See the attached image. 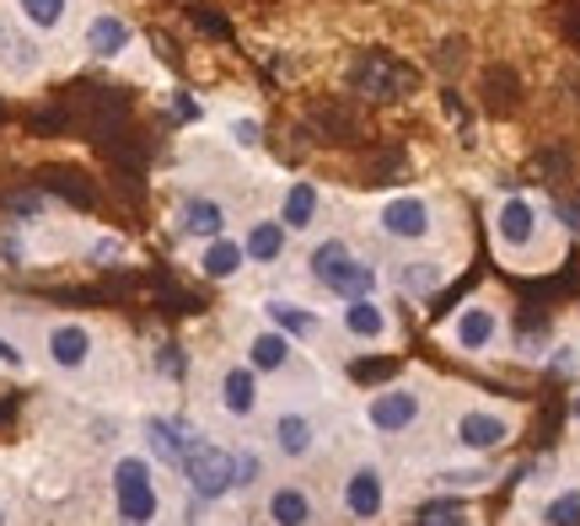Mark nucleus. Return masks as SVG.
Here are the masks:
<instances>
[{"instance_id": "20e7f679", "label": "nucleus", "mask_w": 580, "mask_h": 526, "mask_svg": "<svg viewBox=\"0 0 580 526\" xmlns=\"http://www.w3.org/2000/svg\"><path fill=\"white\" fill-rule=\"evenodd\" d=\"M178 468H183L189 494H200V500H226L237 489V451H226L215 441H194Z\"/></svg>"}, {"instance_id": "9d476101", "label": "nucleus", "mask_w": 580, "mask_h": 526, "mask_svg": "<svg viewBox=\"0 0 580 526\" xmlns=\"http://www.w3.org/2000/svg\"><path fill=\"white\" fill-rule=\"evenodd\" d=\"M339 328L355 339V344H393V318H387V307L376 301V296H355V301H344L339 307Z\"/></svg>"}, {"instance_id": "6ab92c4d", "label": "nucleus", "mask_w": 580, "mask_h": 526, "mask_svg": "<svg viewBox=\"0 0 580 526\" xmlns=\"http://www.w3.org/2000/svg\"><path fill=\"white\" fill-rule=\"evenodd\" d=\"M290 247V232L280 215H258L248 232H243V253H248V264H280Z\"/></svg>"}, {"instance_id": "dca6fc26", "label": "nucleus", "mask_w": 580, "mask_h": 526, "mask_svg": "<svg viewBox=\"0 0 580 526\" xmlns=\"http://www.w3.org/2000/svg\"><path fill=\"white\" fill-rule=\"evenodd\" d=\"M129 43H135V28H129L119 11H97V17L86 22V54H92V60H119Z\"/></svg>"}, {"instance_id": "39448f33", "label": "nucleus", "mask_w": 580, "mask_h": 526, "mask_svg": "<svg viewBox=\"0 0 580 526\" xmlns=\"http://www.w3.org/2000/svg\"><path fill=\"white\" fill-rule=\"evenodd\" d=\"M376 232L387 237V243H430L436 237V210H430V200L425 194H393V200L376 204Z\"/></svg>"}, {"instance_id": "cd10ccee", "label": "nucleus", "mask_w": 580, "mask_h": 526, "mask_svg": "<svg viewBox=\"0 0 580 526\" xmlns=\"http://www.w3.org/2000/svg\"><path fill=\"white\" fill-rule=\"evenodd\" d=\"M232 140L243 151H258V119H232Z\"/></svg>"}, {"instance_id": "b1692460", "label": "nucleus", "mask_w": 580, "mask_h": 526, "mask_svg": "<svg viewBox=\"0 0 580 526\" xmlns=\"http://www.w3.org/2000/svg\"><path fill=\"white\" fill-rule=\"evenodd\" d=\"M543 526H580V489H559V494H548L538 511Z\"/></svg>"}, {"instance_id": "4468645a", "label": "nucleus", "mask_w": 580, "mask_h": 526, "mask_svg": "<svg viewBox=\"0 0 580 526\" xmlns=\"http://www.w3.org/2000/svg\"><path fill=\"white\" fill-rule=\"evenodd\" d=\"M280 221H286V232H312L318 226V215H323V189L312 183V178H296L286 183V194H280V210H275Z\"/></svg>"}, {"instance_id": "c756f323", "label": "nucleus", "mask_w": 580, "mask_h": 526, "mask_svg": "<svg viewBox=\"0 0 580 526\" xmlns=\"http://www.w3.org/2000/svg\"><path fill=\"white\" fill-rule=\"evenodd\" d=\"M0 365H6V371H22V350H17L6 333H0Z\"/></svg>"}, {"instance_id": "473e14b6", "label": "nucleus", "mask_w": 580, "mask_h": 526, "mask_svg": "<svg viewBox=\"0 0 580 526\" xmlns=\"http://www.w3.org/2000/svg\"><path fill=\"white\" fill-rule=\"evenodd\" d=\"M570 414H576V419H580V393H576V398H570Z\"/></svg>"}, {"instance_id": "aec40b11", "label": "nucleus", "mask_w": 580, "mask_h": 526, "mask_svg": "<svg viewBox=\"0 0 580 526\" xmlns=\"http://www.w3.org/2000/svg\"><path fill=\"white\" fill-rule=\"evenodd\" d=\"M264 318H269V328H280L286 339H318V333H323V318H318L312 307L290 301V296H269V301H264Z\"/></svg>"}, {"instance_id": "393cba45", "label": "nucleus", "mask_w": 580, "mask_h": 526, "mask_svg": "<svg viewBox=\"0 0 580 526\" xmlns=\"http://www.w3.org/2000/svg\"><path fill=\"white\" fill-rule=\"evenodd\" d=\"M490 479H495V473H490V468H479V462H473V468H441V473H436V484L441 489H484L490 484Z\"/></svg>"}, {"instance_id": "c85d7f7f", "label": "nucleus", "mask_w": 580, "mask_h": 526, "mask_svg": "<svg viewBox=\"0 0 580 526\" xmlns=\"http://www.w3.org/2000/svg\"><path fill=\"white\" fill-rule=\"evenodd\" d=\"M253 479H258V451H243L237 457V489H248Z\"/></svg>"}, {"instance_id": "5701e85b", "label": "nucleus", "mask_w": 580, "mask_h": 526, "mask_svg": "<svg viewBox=\"0 0 580 526\" xmlns=\"http://www.w3.org/2000/svg\"><path fill=\"white\" fill-rule=\"evenodd\" d=\"M17 17H22L28 28H39V33H54V28H65L71 0H17Z\"/></svg>"}, {"instance_id": "0eeeda50", "label": "nucleus", "mask_w": 580, "mask_h": 526, "mask_svg": "<svg viewBox=\"0 0 580 526\" xmlns=\"http://www.w3.org/2000/svg\"><path fill=\"white\" fill-rule=\"evenodd\" d=\"M447 344L462 355H490L500 344V307L495 301H468L457 307V318L447 323Z\"/></svg>"}, {"instance_id": "2f4dec72", "label": "nucleus", "mask_w": 580, "mask_h": 526, "mask_svg": "<svg viewBox=\"0 0 580 526\" xmlns=\"http://www.w3.org/2000/svg\"><path fill=\"white\" fill-rule=\"evenodd\" d=\"M157 361H162V371H167V376H183V355H178L172 344H162V355H157Z\"/></svg>"}, {"instance_id": "a211bd4d", "label": "nucleus", "mask_w": 580, "mask_h": 526, "mask_svg": "<svg viewBox=\"0 0 580 526\" xmlns=\"http://www.w3.org/2000/svg\"><path fill=\"white\" fill-rule=\"evenodd\" d=\"M258 371L253 365H226L221 371V408L232 414V419H253L258 414Z\"/></svg>"}, {"instance_id": "ddd939ff", "label": "nucleus", "mask_w": 580, "mask_h": 526, "mask_svg": "<svg viewBox=\"0 0 580 526\" xmlns=\"http://www.w3.org/2000/svg\"><path fill=\"white\" fill-rule=\"evenodd\" d=\"M226 204L210 200V194H194V200L178 204V232L183 237H194V243H215V237H226Z\"/></svg>"}, {"instance_id": "f257e3e1", "label": "nucleus", "mask_w": 580, "mask_h": 526, "mask_svg": "<svg viewBox=\"0 0 580 526\" xmlns=\"http://www.w3.org/2000/svg\"><path fill=\"white\" fill-rule=\"evenodd\" d=\"M307 275H312V285H323L329 296H339V301H355V296H376L382 290V269L372 258H361L344 237H329V243L312 247Z\"/></svg>"}, {"instance_id": "4be33fe9", "label": "nucleus", "mask_w": 580, "mask_h": 526, "mask_svg": "<svg viewBox=\"0 0 580 526\" xmlns=\"http://www.w3.org/2000/svg\"><path fill=\"white\" fill-rule=\"evenodd\" d=\"M243 269H248L243 237H215V243L200 247V275H205V280H237Z\"/></svg>"}, {"instance_id": "412c9836", "label": "nucleus", "mask_w": 580, "mask_h": 526, "mask_svg": "<svg viewBox=\"0 0 580 526\" xmlns=\"http://www.w3.org/2000/svg\"><path fill=\"white\" fill-rule=\"evenodd\" d=\"M290 355H296V339H286L280 328H258L248 339V365L258 376H275V371H286Z\"/></svg>"}, {"instance_id": "6e6552de", "label": "nucleus", "mask_w": 580, "mask_h": 526, "mask_svg": "<svg viewBox=\"0 0 580 526\" xmlns=\"http://www.w3.org/2000/svg\"><path fill=\"white\" fill-rule=\"evenodd\" d=\"M511 414H500V408H462L452 419V446L457 451H468V457H484V451H500V446L511 441Z\"/></svg>"}, {"instance_id": "7ed1b4c3", "label": "nucleus", "mask_w": 580, "mask_h": 526, "mask_svg": "<svg viewBox=\"0 0 580 526\" xmlns=\"http://www.w3.org/2000/svg\"><path fill=\"white\" fill-rule=\"evenodd\" d=\"M490 232H495V247L505 258H533L543 243V210L538 200H527V194H505L495 204V215H490Z\"/></svg>"}, {"instance_id": "7c9ffc66", "label": "nucleus", "mask_w": 580, "mask_h": 526, "mask_svg": "<svg viewBox=\"0 0 580 526\" xmlns=\"http://www.w3.org/2000/svg\"><path fill=\"white\" fill-rule=\"evenodd\" d=\"M39 210H43L39 194H17V200H11V215H39Z\"/></svg>"}, {"instance_id": "f8f14e48", "label": "nucleus", "mask_w": 580, "mask_h": 526, "mask_svg": "<svg viewBox=\"0 0 580 526\" xmlns=\"http://www.w3.org/2000/svg\"><path fill=\"white\" fill-rule=\"evenodd\" d=\"M269 436H275V451H280L286 462H301V457L318 451V419L301 414V408H286V414H275Z\"/></svg>"}, {"instance_id": "9b49d317", "label": "nucleus", "mask_w": 580, "mask_h": 526, "mask_svg": "<svg viewBox=\"0 0 580 526\" xmlns=\"http://www.w3.org/2000/svg\"><path fill=\"white\" fill-rule=\"evenodd\" d=\"M43 350H49V365H54V371H86L97 339H92L86 323H54L43 333Z\"/></svg>"}, {"instance_id": "bb28decb", "label": "nucleus", "mask_w": 580, "mask_h": 526, "mask_svg": "<svg viewBox=\"0 0 580 526\" xmlns=\"http://www.w3.org/2000/svg\"><path fill=\"white\" fill-rule=\"evenodd\" d=\"M419 526H468L462 522V500H436V505H425V522Z\"/></svg>"}, {"instance_id": "423d86ee", "label": "nucleus", "mask_w": 580, "mask_h": 526, "mask_svg": "<svg viewBox=\"0 0 580 526\" xmlns=\"http://www.w3.org/2000/svg\"><path fill=\"white\" fill-rule=\"evenodd\" d=\"M419 419H425V387L419 382H393V387L372 393V404H366V425L376 436H409Z\"/></svg>"}, {"instance_id": "f03ea898", "label": "nucleus", "mask_w": 580, "mask_h": 526, "mask_svg": "<svg viewBox=\"0 0 580 526\" xmlns=\"http://www.w3.org/2000/svg\"><path fill=\"white\" fill-rule=\"evenodd\" d=\"M114 511L125 526H151L162 511V494H157V473H151V457H119L114 462Z\"/></svg>"}, {"instance_id": "f3484780", "label": "nucleus", "mask_w": 580, "mask_h": 526, "mask_svg": "<svg viewBox=\"0 0 580 526\" xmlns=\"http://www.w3.org/2000/svg\"><path fill=\"white\" fill-rule=\"evenodd\" d=\"M264 516H269V526H312L318 505H312V494L301 484H275L269 500H264Z\"/></svg>"}, {"instance_id": "a878e982", "label": "nucleus", "mask_w": 580, "mask_h": 526, "mask_svg": "<svg viewBox=\"0 0 580 526\" xmlns=\"http://www.w3.org/2000/svg\"><path fill=\"white\" fill-rule=\"evenodd\" d=\"M398 285H404V290H415V296H430V290L441 285V264H436V258H425V264H409V269L398 275Z\"/></svg>"}, {"instance_id": "72a5a7b5", "label": "nucleus", "mask_w": 580, "mask_h": 526, "mask_svg": "<svg viewBox=\"0 0 580 526\" xmlns=\"http://www.w3.org/2000/svg\"><path fill=\"white\" fill-rule=\"evenodd\" d=\"M0 526H6V505H0Z\"/></svg>"}, {"instance_id": "2eb2a0df", "label": "nucleus", "mask_w": 580, "mask_h": 526, "mask_svg": "<svg viewBox=\"0 0 580 526\" xmlns=\"http://www.w3.org/2000/svg\"><path fill=\"white\" fill-rule=\"evenodd\" d=\"M194 441H205V436L194 425H183V419H146V446H151V457L167 462V468H178Z\"/></svg>"}, {"instance_id": "1a4fd4ad", "label": "nucleus", "mask_w": 580, "mask_h": 526, "mask_svg": "<svg viewBox=\"0 0 580 526\" xmlns=\"http://www.w3.org/2000/svg\"><path fill=\"white\" fill-rule=\"evenodd\" d=\"M344 516L350 522H382L387 516V473L376 462H355L344 473Z\"/></svg>"}]
</instances>
